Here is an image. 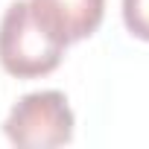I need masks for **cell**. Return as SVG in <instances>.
<instances>
[{"label": "cell", "mask_w": 149, "mask_h": 149, "mask_svg": "<svg viewBox=\"0 0 149 149\" xmlns=\"http://www.w3.org/2000/svg\"><path fill=\"white\" fill-rule=\"evenodd\" d=\"M123 24L134 38L149 41V0H123Z\"/></svg>", "instance_id": "obj_4"}, {"label": "cell", "mask_w": 149, "mask_h": 149, "mask_svg": "<svg viewBox=\"0 0 149 149\" xmlns=\"http://www.w3.org/2000/svg\"><path fill=\"white\" fill-rule=\"evenodd\" d=\"M73 111L61 91H35L15 102L3 132L21 149H53L73 140Z\"/></svg>", "instance_id": "obj_2"}, {"label": "cell", "mask_w": 149, "mask_h": 149, "mask_svg": "<svg viewBox=\"0 0 149 149\" xmlns=\"http://www.w3.org/2000/svg\"><path fill=\"white\" fill-rule=\"evenodd\" d=\"M64 44L32 15L29 0H15L0 21V67L15 79H38L61 64Z\"/></svg>", "instance_id": "obj_1"}, {"label": "cell", "mask_w": 149, "mask_h": 149, "mask_svg": "<svg viewBox=\"0 0 149 149\" xmlns=\"http://www.w3.org/2000/svg\"><path fill=\"white\" fill-rule=\"evenodd\" d=\"M35 21L64 47L94 35L105 15V0H29Z\"/></svg>", "instance_id": "obj_3"}]
</instances>
